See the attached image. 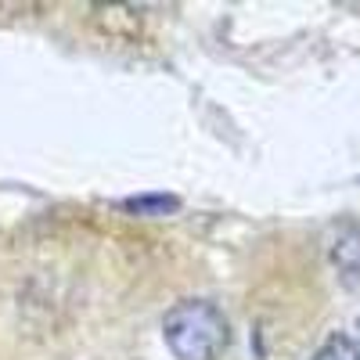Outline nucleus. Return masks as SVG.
<instances>
[{
    "mask_svg": "<svg viewBox=\"0 0 360 360\" xmlns=\"http://www.w3.org/2000/svg\"><path fill=\"white\" fill-rule=\"evenodd\" d=\"M162 339L176 360H220L231 342V324L205 299H180L162 321Z\"/></svg>",
    "mask_w": 360,
    "mask_h": 360,
    "instance_id": "obj_1",
    "label": "nucleus"
},
{
    "mask_svg": "<svg viewBox=\"0 0 360 360\" xmlns=\"http://www.w3.org/2000/svg\"><path fill=\"white\" fill-rule=\"evenodd\" d=\"M332 263L339 266V274L346 285L360 281V227L356 224H342L335 234V245H332Z\"/></svg>",
    "mask_w": 360,
    "mask_h": 360,
    "instance_id": "obj_2",
    "label": "nucleus"
},
{
    "mask_svg": "<svg viewBox=\"0 0 360 360\" xmlns=\"http://www.w3.org/2000/svg\"><path fill=\"white\" fill-rule=\"evenodd\" d=\"M310 360H360V346H356V339H349L346 332H332Z\"/></svg>",
    "mask_w": 360,
    "mask_h": 360,
    "instance_id": "obj_3",
    "label": "nucleus"
},
{
    "mask_svg": "<svg viewBox=\"0 0 360 360\" xmlns=\"http://www.w3.org/2000/svg\"><path fill=\"white\" fill-rule=\"evenodd\" d=\"M123 205L130 209V213H141V217H166L169 209H176L180 202L166 198V195H144V198H127Z\"/></svg>",
    "mask_w": 360,
    "mask_h": 360,
    "instance_id": "obj_4",
    "label": "nucleus"
}]
</instances>
